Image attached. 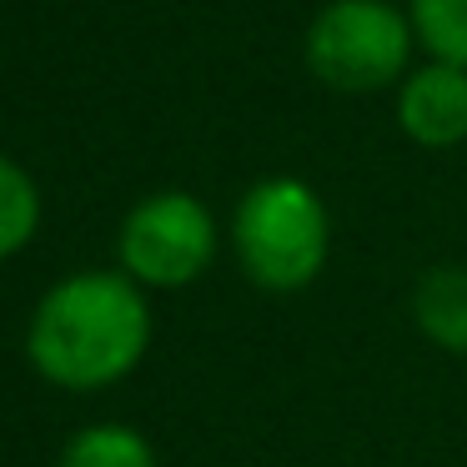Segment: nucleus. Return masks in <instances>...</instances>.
<instances>
[{"label":"nucleus","mask_w":467,"mask_h":467,"mask_svg":"<svg viewBox=\"0 0 467 467\" xmlns=\"http://www.w3.org/2000/svg\"><path fill=\"white\" fill-rule=\"evenodd\" d=\"M151 302L126 272H76L36 302L26 357L51 387L101 392L141 367Z\"/></svg>","instance_id":"1"},{"label":"nucleus","mask_w":467,"mask_h":467,"mask_svg":"<svg viewBox=\"0 0 467 467\" xmlns=\"http://www.w3.org/2000/svg\"><path fill=\"white\" fill-rule=\"evenodd\" d=\"M232 252L256 292H306L332 256V212L322 192L302 176H262L232 212Z\"/></svg>","instance_id":"2"},{"label":"nucleus","mask_w":467,"mask_h":467,"mask_svg":"<svg viewBox=\"0 0 467 467\" xmlns=\"http://www.w3.org/2000/svg\"><path fill=\"white\" fill-rule=\"evenodd\" d=\"M412 16L387 0H327L306 26V66L332 91H382L412 71Z\"/></svg>","instance_id":"3"},{"label":"nucleus","mask_w":467,"mask_h":467,"mask_svg":"<svg viewBox=\"0 0 467 467\" xmlns=\"http://www.w3.org/2000/svg\"><path fill=\"white\" fill-rule=\"evenodd\" d=\"M216 246H222L216 216L192 192H156L146 202H136L121 222V236H116L121 272L141 292L192 286L216 262Z\"/></svg>","instance_id":"4"},{"label":"nucleus","mask_w":467,"mask_h":467,"mask_svg":"<svg viewBox=\"0 0 467 467\" xmlns=\"http://www.w3.org/2000/svg\"><path fill=\"white\" fill-rule=\"evenodd\" d=\"M397 126L412 146L452 151L467 141V71L447 61H422L397 86Z\"/></svg>","instance_id":"5"},{"label":"nucleus","mask_w":467,"mask_h":467,"mask_svg":"<svg viewBox=\"0 0 467 467\" xmlns=\"http://www.w3.org/2000/svg\"><path fill=\"white\" fill-rule=\"evenodd\" d=\"M412 327L437 352L467 357V262H437L417 276Z\"/></svg>","instance_id":"6"},{"label":"nucleus","mask_w":467,"mask_h":467,"mask_svg":"<svg viewBox=\"0 0 467 467\" xmlns=\"http://www.w3.org/2000/svg\"><path fill=\"white\" fill-rule=\"evenodd\" d=\"M56 467H161L156 447L126 422H91L61 447Z\"/></svg>","instance_id":"7"},{"label":"nucleus","mask_w":467,"mask_h":467,"mask_svg":"<svg viewBox=\"0 0 467 467\" xmlns=\"http://www.w3.org/2000/svg\"><path fill=\"white\" fill-rule=\"evenodd\" d=\"M41 226V192H36L31 171L16 166L11 156H0V262L16 256Z\"/></svg>","instance_id":"8"},{"label":"nucleus","mask_w":467,"mask_h":467,"mask_svg":"<svg viewBox=\"0 0 467 467\" xmlns=\"http://www.w3.org/2000/svg\"><path fill=\"white\" fill-rule=\"evenodd\" d=\"M417 46H427L432 61L462 66L467 71V0H412Z\"/></svg>","instance_id":"9"}]
</instances>
